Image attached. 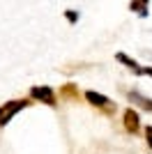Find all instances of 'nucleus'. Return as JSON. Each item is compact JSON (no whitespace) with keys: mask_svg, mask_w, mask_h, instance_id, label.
I'll return each mask as SVG.
<instances>
[{"mask_svg":"<svg viewBox=\"0 0 152 154\" xmlns=\"http://www.w3.org/2000/svg\"><path fill=\"white\" fill-rule=\"evenodd\" d=\"M147 2H150V0H131V2H129V9H131V12H138L141 19H145L147 16Z\"/></svg>","mask_w":152,"mask_h":154,"instance_id":"6","label":"nucleus"},{"mask_svg":"<svg viewBox=\"0 0 152 154\" xmlns=\"http://www.w3.org/2000/svg\"><path fill=\"white\" fill-rule=\"evenodd\" d=\"M115 60H118V62H122L125 67H129L134 74H143V67H138V62H136L134 58H129V55H125V53H118V55H115Z\"/></svg>","mask_w":152,"mask_h":154,"instance_id":"5","label":"nucleus"},{"mask_svg":"<svg viewBox=\"0 0 152 154\" xmlns=\"http://www.w3.org/2000/svg\"><path fill=\"white\" fill-rule=\"evenodd\" d=\"M65 16H67V21H69V23H76V21H78V12H71V9H67V12H65Z\"/></svg>","mask_w":152,"mask_h":154,"instance_id":"8","label":"nucleus"},{"mask_svg":"<svg viewBox=\"0 0 152 154\" xmlns=\"http://www.w3.org/2000/svg\"><path fill=\"white\" fill-rule=\"evenodd\" d=\"M129 99H131L134 103H138L143 110H152V99H147V97H141L138 92H131V94H129Z\"/></svg>","mask_w":152,"mask_h":154,"instance_id":"7","label":"nucleus"},{"mask_svg":"<svg viewBox=\"0 0 152 154\" xmlns=\"http://www.w3.org/2000/svg\"><path fill=\"white\" fill-rule=\"evenodd\" d=\"M30 97L35 101H44V103H49V106L55 103V92H53V88H46V85H35V88H30Z\"/></svg>","mask_w":152,"mask_h":154,"instance_id":"2","label":"nucleus"},{"mask_svg":"<svg viewBox=\"0 0 152 154\" xmlns=\"http://www.w3.org/2000/svg\"><path fill=\"white\" fill-rule=\"evenodd\" d=\"M145 140H147V145H150V149H152V127H145Z\"/></svg>","mask_w":152,"mask_h":154,"instance_id":"9","label":"nucleus"},{"mask_svg":"<svg viewBox=\"0 0 152 154\" xmlns=\"http://www.w3.org/2000/svg\"><path fill=\"white\" fill-rule=\"evenodd\" d=\"M28 103H30V101H25V99H14V101H7L5 106H2V124H0V127H5V124L9 122V120H12L19 110H23L25 106H28Z\"/></svg>","mask_w":152,"mask_h":154,"instance_id":"1","label":"nucleus"},{"mask_svg":"<svg viewBox=\"0 0 152 154\" xmlns=\"http://www.w3.org/2000/svg\"><path fill=\"white\" fill-rule=\"evenodd\" d=\"M85 99H88L92 106H97V108H108V106H111V99L104 97V94H99V92H95V90L85 92Z\"/></svg>","mask_w":152,"mask_h":154,"instance_id":"4","label":"nucleus"},{"mask_svg":"<svg viewBox=\"0 0 152 154\" xmlns=\"http://www.w3.org/2000/svg\"><path fill=\"white\" fill-rule=\"evenodd\" d=\"M0 124H2V106H0Z\"/></svg>","mask_w":152,"mask_h":154,"instance_id":"11","label":"nucleus"},{"mask_svg":"<svg viewBox=\"0 0 152 154\" xmlns=\"http://www.w3.org/2000/svg\"><path fill=\"white\" fill-rule=\"evenodd\" d=\"M143 74H147V76H152V69L147 67V69H143Z\"/></svg>","mask_w":152,"mask_h":154,"instance_id":"10","label":"nucleus"},{"mask_svg":"<svg viewBox=\"0 0 152 154\" xmlns=\"http://www.w3.org/2000/svg\"><path fill=\"white\" fill-rule=\"evenodd\" d=\"M122 120H125V129L127 131H131V134H136L141 129V117H138V110L134 108H127L125 115H122Z\"/></svg>","mask_w":152,"mask_h":154,"instance_id":"3","label":"nucleus"}]
</instances>
